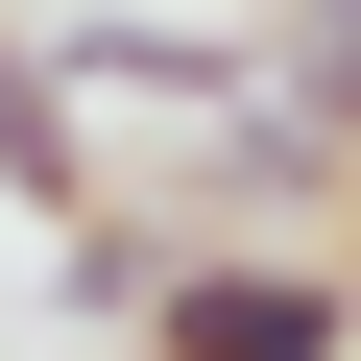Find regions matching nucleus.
Segmentation results:
<instances>
[{"instance_id": "nucleus-2", "label": "nucleus", "mask_w": 361, "mask_h": 361, "mask_svg": "<svg viewBox=\"0 0 361 361\" xmlns=\"http://www.w3.org/2000/svg\"><path fill=\"white\" fill-rule=\"evenodd\" d=\"M0 193L25 217H97V97H73L49 25H0Z\"/></svg>"}, {"instance_id": "nucleus-3", "label": "nucleus", "mask_w": 361, "mask_h": 361, "mask_svg": "<svg viewBox=\"0 0 361 361\" xmlns=\"http://www.w3.org/2000/svg\"><path fill=\"white\" fill-rule=\"evenodd\" d=\"M265 97H289V121L361 169V0H289V25H265Z\"/></svg>"}, {"instance_id": "nucleus-1", "label": "nucleus", "mask_w": 361, "mask_h": 361, "mask_svg": "<svg viewBox=\"0 0 361 361\" xmlns=\"http://www.w3.org/2000/svg\"><path fill=\"white\" fill-rule=\"evenodd\" d=\"M121 313H145V361H361V265L337 241H169Z\"/></svg>"}]
</instances>
